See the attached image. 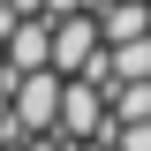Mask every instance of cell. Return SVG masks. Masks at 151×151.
<instances>
[{"label":"cell","mask_w":151,"mask_h":151,"mask_svg":"<svg viewBox=\"0 0 151 151\" xmlns=\"http://www.w3.org/2000/svg\"><path fill=\"white\" fill-rule=\"evenodd\" d=\"M0 151H15V144H8V136H0Z\"/></svg>","instance_id":"obj_4"},{"label":"cell","mask_w":151,"mask_h":151,"mask_svg":"<svg viewBox=\"0 0 151 151\" xmlns=\"http://www.w3.org/2000/svg\"><path fill=\"white\" fill-rule=\"evenodd\" d=\"M129 8H136V0H129Z\"/></svg>","instance_id":"obj_5"},{"label":"cell","mask_w":151,"mask_h":151,"mask_svg":"<svg viewBox=\"0 0 151 151\" xmlns=\"http://www.w3.org/2000/svg\"><path fill=\"white\" fill-rule=\"evenodd\" d=\"M91 45H98V30H91V15H68L53 30V60H60V76H76L83 60H91Z\"/></svg>","instance_id":"obj_2"},{"label":"cell","mask_w":151,"mask_h":151,"mask_svg":"<svg viewBox=\"0 0 151 151\" xmlns=\"http://www.w3.org/2000/svg\"><path fill=\"white\" fill-rule=\"evenodd\" d=\"M8 91H15V113H8V144H15V129L45 136V129L60 121V76L30 68V76H8Z\"/></svg>","instance_id":"obj_1"},{"label":"cell","mask_w":151,"mask_h":151,"mask_svg":"<svg viewBox=\"0 0 151 151\" xmlns=\"http://www.w3.org/2000/svg\"><path fill=\"white\" fill-rule=\"evenodd\" d=\"M23 151H60V136H30V144H23Z\"/></svg>","instance_id":"obj_3"}]
</instances>
